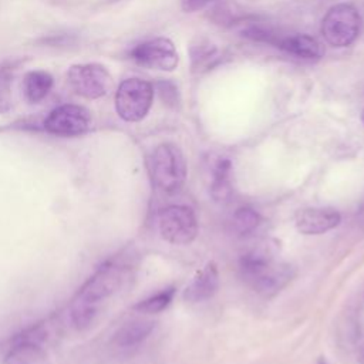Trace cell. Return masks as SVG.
I'll return each mask as SVG.
<instances>
[{
    "mask_svg": "<svg viewBox=\"0 0 364 364\" xmlns=\"http://www.w3.org/2000/svg\"><path fill=\"white\" fill-rule=\"evenodd\" d=\"M161 236L173 245H188L198 235V219L193 210L185 205H171L158 215Z\"/></svg>",
    "mask_w": 364,
    "mask_h": 364,
    "instance_id": "8992f818",
    "label": "cell"
},
{
    "mask_svg": "<svg viewBox=\"0 0 364 364\" xmlns=\"http://www.w3.org/2000/svg\"><path fill=\"white\" fill-rule=\"evenodd\" d=\"M318 364H327V363H326L324 360H320V361H318Z\"/></svg>",
    "mask_w": 364,
    "mask_h": 364,
    "instance_id": "cb8c5ba5",
    "label": "cell"
},
{
    "mask_svg": "<svg viewBox=\"0 0 364 364\" xmlns=\"http://www.w3.org/2000/svg\"><path fill=\"white\" fill-rule=\"evenodd\" d=\"M232 165L229 159H219L213 169L210 195L216 202H228L232 196Z\"/></svg>",
    "mask_w": 364,
    "mask_h": 364,
    "instance_id": "2e32d148",
    "label": "cell"
},
{
    "mask_svg": "<svg viewBox=\"0 0 364 364\" xmlns=\"http://www.w3.org/2000/svg\"><path fill=\"white\" fill-rule=\"evenodd\" d=\"M125 280V267L117 262H107L80 287L70 306V317L78 330L92 326L102 306L112 297Z\"/></svg>",
    "mask_w": 364,
    "mask_h": 364,
    "instance_id": "6da1fadb",
    "label": "cell"
},
{
    "mask_svg": "<svg viewBox=\"0 0 364 364\" xmlns=\"http://www.w3.org/2000/svg\"><path fill=\"white\" fill-rule=\"evenodd\" d=\"M274 47L303 60H318L324 54L323 46L309 34L280 36Z\"/></svg>",
    "mask_w": 364,
    "mask_h": 364,
    "instance_id": "7c38bea8",
    "label": "cell"
},
{
    "mask_svg": "<svg viewBox=\"0 0 364 364\" xmlns=\"http://www.w3.org/2000/svg\"><path fill=\"white\" fill-rule=\"evenodd\" d=\"M152 320H132L124 324L115 334L114 341L121 348H129L142 343L154 330Z\"/></svg>",
    "mask_w": 364,
    "mask_h": 364,
    "instance_id": "5bb4252c",
    "label": "cell"
},
{
    "mask_svg": "<svg viewBox=\"0 0 364 364\" xmlns=\"http://www.w3.org/2000/svg\"><path fill=\"white\" fill-rule=\"evenodd\" d=\"M358 360H360V363H361V364H364V351L361 353V355H360V358H358Z\"/></svg>",
    "mask_w": 364,
    "mask_h": 364,
    "instance_id": "603a6c76",
    "label": "cell"
},
{
    "mask_svg": "<svg viewBox=\"0 0 364 364\" xmlns=\"http://www.w3.org/2000/svg\"><path fill=\"white\" fill-rule=\"evenodd\" d=\"M219 57H220L219 50L215 46L209 44V43L195 46L192 48V67H193V71L209 70L210 67H213L216 64Z\"/></svg>",
    "mask_w": 364,
    "mask_h": 364,
    "instance_id": "ac0fdd59",
    "label": "cell"
},
{
    "mask_svg": "<svg viewBox=\"0 0 364 364\" xmlns=\"http://www.w3.org/2000/svg\"><path fill=\"white\" fill-rule=\"evenodd\" d=\"M91 124L87 108L74 104H64L54 108L44 119L47 132L58 136H77L84 134Z\"/></svg>",
    "mask_w": 364,
    "mask_h": 364,
    "instance_id": "9c48e42d",
    "label": "cell"
},
{
    "mask_svg": "<svg viewBox=\"0 0 364 364\" xmlns=\"http://www.w3.org/2000/svg\"><path fill=\"white\" fill-rule=\"evenodd\" d=\"M260 222H262L260 215L252 208H239L232 218L233 230L240 236L250 235L253 230L259 228Z\"/></svg>",
    "mask_w": 364,
    "mask_h": 364,
    "instance_id": "e0dca14e",
    "label": "cell"
},
{
    "mask_svg": "<svg viewBox=\"0 0 364 364\" xmlns=\"http://www.w3.org/2000/svg\"><path fill=\"white\" fill-rule=\"evenodd\" d=\"M219 287V274L216 264L209 262L200 272L196 273L193 280L183 291V299L191 303L205 301L215 296Z\"/></svg>",
    "mask_w": 364,
    "mask_h": 364,
    "instance_id": "8fae6325",
    "label": "cell"
},
{
    "mask_svg": "<svg viewBox=\"0 0 364 364\" xmlns=\"http://www.w3.org/2000/svg\"><path fill=\"white\" fill-rule=\"evenodd\" d=\"M154 183L165 192H176L186 179V162L182 151L169 142L158 145L149 159Z\"/></svg>",
    "mask_w": 364,
    "mask_h": 364,
    "instance_id": "3957f363",
    "label": "cell"
},
{
    "mask_svg": "<svg viewBox=\"0 0 364 364\" xmlns=\"http://www.w3.org/2000/svg\"><path fill=\"white\" fill-rule=\"evenodd\" d=\"M3 364H50V358L38 341L21 338L9 350Z\"/></svg>",
    "mask_w": 364,
    "mask_h": 364,
    "instance_id": "4fadbf2b",
    "label": "cell"
},
{
    "mask_svg": "<svg viewBox=\"0 0 364 364\" xmlns=\"http://www.w3.org/2000/svg\"><path fill=\"white\" fill-rule=\"evenodd\" d=\"M361 121H363V124H364V111H363V114H361Z\"/></svg>",
    "mask_w": 364,
    "mask_h": 364,
    "instance_id": "d4e9b609",
    "label": "cell"
},
{
    "mask_svg": "<svg viewBox=\"0 0 364 364\" xmlns=\"http://www.w3.org/2000/svg\"><path fill=\"white\" fill-rule=\"evenodd\" d=\"M175 294V289L169 287L165 289L156 294L149 296L148 299L141 300L138 304L134 306L135 310L141 311V313H146V314H154V313H159L164 309H166L169 306V303L172 301V297Z\"/></svg>",
    "mask_w": 364,
    "mask_h": 364,
    "instance_id": "d6986e66",
    "label": "cell"
},
{
    "mask_svg": "<svg viewBox=\"0 0 364 364\" xmlns=\"http://www.w3.org/2000/svg\"><path fill=\"white\" fill-rule=\"evenodd\" d=\"M239 269L245 282L264 297L277 294L294 276V269L290 264L276 263L262 250L243 255Z\"/></svg>",
    "mask_w": 364,
    "mask_h": 364,
    "instance_id": "7a4b0ae2",
    "label": "cell"
},
{
    "mask_svg": "<svg viewBox=\"0 0 364 364\" xmlns=\"http://www.w3.org/2000/svg\"><path fill=\"white\" fill-rule=\"evenodd\" d=\"M158 91L161 98L169 104V105H175L179 101V94H178V88L175 87V84L169 82V81H161L158 82Z\"/></svg>",
    "mask_w": 364,
    "mask_h": 364,
    "instance_id": "44dd1931",
    "label": "cell"
},
{
    "mask_svg": "<svg viewBox=\"0 0 364 364\" xmlns=\"http://www.w3.org/2000/svg\"><path fill=\"white\" fill-rule=\"evenodd\" d=\"M361 28V16L357 9L347 3H340L328 9L321 21L324 40L337 48L347 47L355 41Z\"/></svg>",
    "mask_w": 364,
    "mask_h": 364,
    "instance_id": "277c9868",
    "label": "cell"
},
{
    "mask_svg": "<svg viewBox=\"0 0 364 364\" xmlns=\"http://www.w3.org/2000/svg\"><path fill=\"white\" fill-rule=\"evenodd\" d=\"M154 100V87L142 78L124 80L115 94V109L127 122H138L146 117Z\"/></svg>",
    "mask_w": 364,
    "mask_h": 364,
    "instance_id": "5b68a950",
    "label": "cell"
},
{
    "mask_svg": "<svg viewBox=\"0 0 364 364\" xmlns=\"http://www.w3.org/2000/svg\"><path fill=\"white\" fill-rule=\"evenodd\" d=\"M129 57L142 67L162 71H173L179 63L173 43L165 37H156L136 44L129 51Z\"/></svg>",
    "mask_w": 364,
    "mask_h": 364,
    "instance_id": "ba28073f",
    "label": "cell"
},
{
    "mask_svg": "<svg viewBox=\"0 0 364 364\" xmlns=\"http://www.w3.org/2000/svg\"><path fill=\"white\" fill-rule=\"evenodd\" d=\"M341 222V216L331 208H307L296 215V228L303 235L326 233Z\"/></svg>",
    "mask_w": 364,
    "mask_h": 364,
    "instance_id": "30bf717a",
    "label": "cell"
},
{
    "mask_svg": "<svg viewBox=\"0 0 364 364\" xmlns=\"http://www.w3.org/2000/svg\"><path fill=\"white\" fill-rule=\"evenodd\" d=\"M67 80L75 94L88 100H97L107 95L114 85L109 71L97 63L75 64L70 67Z\"/></svg>",
    "mask_w": 364,
    "mask_h": 364,
    "instance_id": "52a82bcc",
    "label": "cell"
},
{
    "mask_svg": "<svg viewBox=\"0 0 364 364\" xmlns=\"http://www.w3.org/2000/svg\"><path fill=\"white\" fill-rule=\"evenodd\" d=\"M53 87V77L44 70H34L26 74L23 81L24 97L28 102L37 104L47 97Z\"/></svg>",
    "mask_w": 364,
    "mask_h": 364,
    "instance_id": "9a60e30c",
    "label": "cell"
},
{
    "mask_svg": "<svg viewBox=\"0 0 364 364\" xmlns=\"http://www.w3.org/2000/svg\"><path fill=\"white\" fill-rule=\"evenodd\" d=\"M10 85H11L10 68L0 67V114L6 112L11 105Z\"/></svg>",
    "mask_w": 364,
    "mask_h": 364,
    "instance_id": "ffe728a7",
    "label": "cell"
},
{
    "mask_svg": "<svg viewBox=\"0 0 364 364\" xmlns=\"http://www.w3.org/2000/svg\"><path fill=\"white\" fill-rule=\"evenodd\" d=\"M212 0H181V6L185 11L192 13V11H198L200 9H203L205 6H208Z\"/></svg>",
    "mask_w": 364,
    "mask_h": 364,
    "instance_id": "7402d4cb",
    "label": "cell"
}]
</instances>
